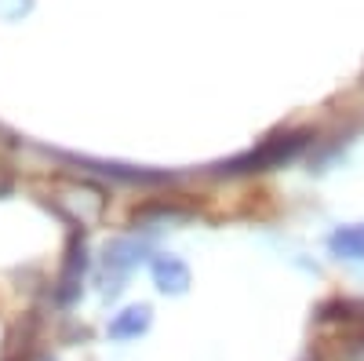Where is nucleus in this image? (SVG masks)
<instances>
[{
	"mask_svg": "<svg viewBox=\"0 0 364 361\" xmlns=\"http://www.w3.org/2000/svg\"><path fill=\"white\" fill-rule=\"evenodd\" d=\"M84 270H87V245H84V237L77 234V237L70 241V248H66V266H63V274H58V288H55V299H58V303H73V299L80 295Z\"/></svg>",
	"mask_w": 364,
	"mask_h": 361,
	"instance_id": "nucleus-3",
	"label": "nucleus"
},
{
	"mask_svg": "<svg viewBox=\"0 0 364 361\" xmlns=\"http://www.w3.org/2000/svg\"><path fill=\"white\" fill-rule=\"evenodd\" d=\"M66 157V154H63ZM70 164H84L87 172H99L117 183H164V172H142V168H128V164H106V161H91V157H66Z\"/></svg>",
	"mask_w": 364,
	"mask_h": 361,
	"instance_id": "nucleus-4",
	"label": "nucleus"
},
{
	"mask_svg": "<svg viewBox=\"0 0 364 361\" xmlns=\"http://www.w3.org/2000/svg\"><path fill=\"white\" fill-rule=\"evenodd\" d=\"M328 245L336 256H346V259H364V223L360 226H339L336 234L328 237Z\"/></svg>",
	"mask_w": 364,
	"mask_h": 361,
	"instance_id": "nucleus-7",
	"label": "nucleus"
},
{
	"mask_svg": "<svg viewBox=\"0 0 364 361\" xmlns=\"http://www.w3.org/2000/svg\"><path fill=\"white\" fill-rule=\"evenodd\" d=\"M154 281H157L161 292L178 295V292L190 288V266L175 256H161V259H154Z\"/></svg>",
	"mask_w": 364,
	"mask_h": 361,
	"instance_id": "nucleus-5",
	"label": "nucleus"
},
{
	"mask_svg": "<svg viewBox=\"0 0 364 361\" xmlns=\"http://www.w3.org/2000/svg\"><path fill=\"white\" fill-rule=\"evenodd\" d=\"M306 146V135H273L266 139L259 150H248V154H240L233 161H226L219 172L226 175H248V172H266L273 164H281V161H291L299 150Z\"/></svg>",
	"mask_w": 364,
	"mask_h": 361,
	"instance_id": "nucleus-1",
	"label": "nucleus"
},
{
	"mask_svg": "<svg viewBox=\"0 0 364 361\" xmlns=\"http://www.w3.org/2000/svg\"><path fill=\"white\" fill-rule=\"evenodd\" d=\"M139 248L132 245V241H117V245L106 248V259H102V292L106 295H117L120 288H124V278L132 274V266L139 263Z\"/></svg>",
	"mask_w": 364,
	"mask_h": 361,
	"instance_id": "nucleus-2",
	"label": "nucleus"
},
{
	"mask_svg": "<svg viewBox=\"0 0 364 361\" xmlns=\"http://www.w3.org/2000/svg\"><path fill=\"white\" fill-rule=\"evenodd\" d=\"M149 328V307H132L109 321V340H135Z\"/></svg>",
	"mask_w": 364,
	"mask_h": 361,
	"instance_id": "nucleus-6",
	"label": "nucleus"
}]
</instances>
